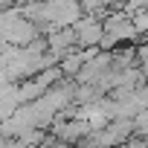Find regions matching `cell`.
<instances>
[{
	"label": "cell",
	"mask_w": 148,
	"mask_h": 148,
	"mask_svg": "<svg viewBox=\"0 0 148 148\" xmlns=\"http://www.w3.org/2000/svg\"><path fill=\"white\" fill-rule=\"evenodd\" d=\"M73 32H76V47H99L105 38V21H99L93 12L82 15L76 23H73Z\"/></svg>",
	"instance_id": "obj_1"
},
{
	"label": "cell",
	"mask_w": 148,
	"mask_h": 148,
	"mask_svg": "<svg viewBox=\"0 0 148 148\" xmlns=\"http://www.w3.org/2000/svg\"><path fill=\"white\" fill-rule=\"evenodd\" d=\"M131 21H134V26H136V32H139V35H148V9L134 12V15H131Z\"/></svg>",
	"instance_id": "obj_2"
},
{
	"label": "cell",
	"mask_w": 148,
	"mask_h": 148,
	"mask_svg": "<svg viewBox=\"0 0 148 148\" xmlns=\"http://www.w3.org/2000/svg\"><path fill=\"white\" fill-rule=\"evenodd\" d=\"M122 9H125L128 15H134V12H139V9H148V0H125Z\"/></svg>",
	"instance_id": "obj_3"
}]
</instances>
